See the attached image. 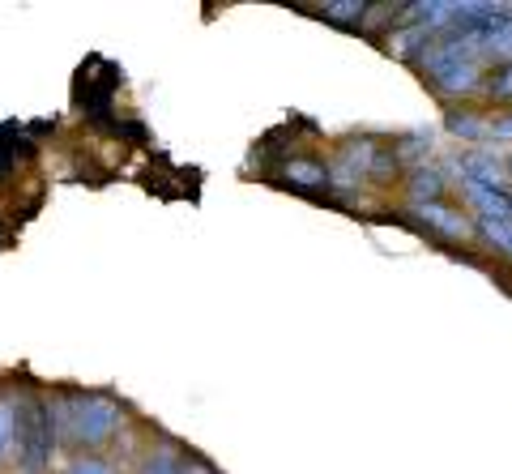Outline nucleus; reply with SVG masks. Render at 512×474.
<instances>
[{
    "label": "nucleus",
    "mask_w": 512,
    "mask_h": 474,
    "mask_svg": "<svg viewBox=\"0 0 512 474\" xmlns=\"http://www.w3.org/2000/svg\"><path fill=\"white\" fill-rule=\"evenodd\" d=\"M440 176H436V171H427V167H419V171H414V197H440Z\"/></svg>",
    "instance_id": "nucleus-9"
},
{
    "label": "nucleus",
    "mask_w": 512,
    "mask_h": 474,
    "mask_svg": "<svg viewBox=\"0 0 512 474\" xmlns=\"http://www.w3.org/2000/svg\"><path fill=\"white\" fill-rule=\"evenodd\" d=\"M120 410L107 398H73L69 402V436L77 445H103V440L116 432Z\"/></svg>",
    "instance_id": "nucleus-3"
},
{
    "label": "nucleus",
    "mask_w": 512,
    "mask_h": 474,
    "mask_svg": "<svg viewBox=\"0 0 512 474\" xmlns=\"http://www.w3.org/2000/svg\"><path fill=\"white\" fill-rule=\"evenodd\" d=\"M286 176H291L295 184H325V167H316L312 158H299V163L286 167Z\"/></svg>",
    "instance_id": "nucleus-7"
},
{
    "label": "nucleus",
    "mask_w": 512,
    "mask_h": 474,
    "mask_svg": "<svg viewBox=\"0 0 512 474\" xmlns=\"http://www.w3.org/2000/svg\"><path fill=\"white\" fill-rule=\"evenodd\" d=\"M180 470H184V466L175 462L171 453H150V457H146V474H180Z\"/></svg>",
    "instance_id": "nucleus-10"
},
{
    "label": "nucleus",
    "mask_w": 512,
    "mask_h": 474,
    "mask_svg": "<svg viewBox=\"0 0 512 474\" xmlns=\"http://www.w3.org/2000/svg\"><path fill=\"white\" fill-rule=\"evenodd\" d=\"M419 60H423L427 77L444 94H470L478 82H483V56H478L470 43L453 39V35H440Z\"/></svg>",
    "instance_id": "nucleus-1"
},
{
    "label": "nucleus",
    "mask_w": 512,
    "mask_h": 474,
    "mask_svg": "<svg viewBox=\"0 0 512 474\" xmlns=\"http://www.w3.org/2000/svg\"><path fill=\"white\" fill-rule=\"evenodd\" d=\"M414 214H419L427 227H436L440 235H448V240H466V235H470L466 218H461L457 210H444V205H436V201H427V205L419 201V205H414Z\"/></svg>",
    "instance_id": "nucleus-4"
},
{
    "label": "nucleus",
    "mask_w": 512,
    "mask_h": 474,
    "mask_svg": "<svg viewBox=\"0 0 512 474\" xmlns=\"http://www.w3.org/2000/svg\"><path fill=\"white\" fill-rule=\"evenodd\" d=\"M325 18H363V5H325Z\"/></svg>",
    "instance_id": "nucleus-12"
},
{
    "label": "nucleus",
    "mask_w": 512,
    "mask_h": 474,
    "mask_svg": "<svg viewBox=\"0 0 512 474\" xmlns=\"http://www.w3.org/2000/svg\"><path fill=\"white\" fill-rule=\"evenodd\" d=\"M180 474H210V470H205V466H184Z\"/></svg>",
    "instance_id": "nucleus-14"
},
{
    "label": "nucleus",
    "mask_w": 512,
    "mask_h": 474,
    "mask_svg": "<svg viewBox=\"0 0 512 474\" xmlns=\"http://www.w3.org/2000/svg\"><path fill=\"white\" fill-rule=\"evenodd\" d=\"M508 171H512V158H508Z\"/></svg>",
    "instance_id": "nucleus-15"
},
{
    "label": "nucleus",
    "mask_w": 512,
    "mask_h": 474,
    "mask_svg": "<svg viewBox=\"0 0 512 474\" xmlns=\"http://www.w3.org/2000/svg\"><path fill=\"white\" fill-rule=\"evenodd\" d=\"M13 436H18V410H13L9 402H0V457L9 453Z\"/></svg>",
    "instance_id": "nucleus-8"
},
{
    "label": "nucleus",
    "mask_w": 512,
    "mask_h": 474,
    "mask_svg": "<svg viewBox=\"0 0 512 474\" xmlns=\"http://www.w3.org/2000/svg\"><path fill=\"white\" fill-rule=\"evenodd\" d=\"M69 474H107V466L103 462H77Z\"/></svg>",
    "instance_id": "nucleus-13"
},
{
    "label": "nucleus",
    "mask_w": 512,
    "mask_h": 474,
    "mask_svg": "<svg viewBox=\"0 0 512 474\" xmlns=\"http://www.w3.org/2000/svg\"><path fill=\"white\" fill-rule=\"evenodd\" d=\"M52 449H56L52 402L30 398L18 410V462H22V474H47V466H52Z\"/></svg>",
    "instance_id": "nucleus-2"
},
{
    "label": "nucleus",
    "mask_w": 512,
    "mask_h": 474,
    "mask_svg": "<svg viewBox=\"0 0 512 474\" xmlns=\"http://www.w3.org/2000/svg\"><path fill=\"white\" fill-rule=\"evenodd\" d=\"M478 227H483V235L495 248H504L512 257V218H478Z\"/></svg>",
    "instance_id": "nucleus-5"
},
{
    "label": "nucleus",
    "mask_w": 512,
    "mask_h": 474,
    "mask_svg": "<svg viewBox=\"0 0 512 474\" xmlns=\"http://www.w3.org/2000/svg\"><path fill=\"white\" fill-rule=\"evenodd\" d=\"M453 133H457V137H483V120H474V116H453Z\"/></svg>",
    "instance_id": "nucleus-11"
},
{
    "label": "nucleus",
    "mask_w": 512,
    "mask_h": 474,
    "mask_svg": "<svg viewBox=\"0 0 512 474\" xmlns=\"http://www.w3.org/2000/svg\"><path fill=\"white\" fill-rule=\"evenodd\" d=\"M487 90H491V99H512V60L495 65V73L487 77Z\"/></svg>",
    "instance_id": "nucleus-6"
}]
</instances>
